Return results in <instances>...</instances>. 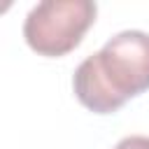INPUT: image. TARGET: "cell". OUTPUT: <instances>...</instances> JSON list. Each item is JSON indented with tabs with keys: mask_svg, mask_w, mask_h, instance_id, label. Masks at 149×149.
<instances>
[{
	"mask_svg": "<svg viewBox=\"0 0 149 149\" xmlns=\"http://www.w3.org/2000/svg\"><path fill=\"white\" fill-rule=\"evenodd\" d=\"M95 14L98 5L93 0H42L28 12L23 37L40 56L58 58L79 47Z\"/></svg>",
	"mask_w": 149,
	"mask_h": 149,
	"instance_id": "2",
	"label": "cell"
},
{
	"mask_svg": "<svg viewBox=\"0 0 149 149\" xmlns=\"http://www.w3.org/2000/svg\"><path fill=\"white\" fill-rule=\"evenodd\" d=\"M114 149H149V137L147 135H128L114 144Z\"/></svg>",
	"mask_w": 149,
	"mask_h": 149,
	"instance_id": "3",
	"label": "cell"
},
{
	"mask_svg": "<svg viewBox=\"0 0 149 149\" xmlns=\"http://www.w3.org/2000/svg\"><path fill=\"white\" fill-rule=\"evenodd\" d=\"M77 100L95 112H116L126 100L149 88V33L121 30L100 51L86 56L72 77Z\"/></svg>",
	"mask_w": 149,
	"mask_h": 149,
	"instance_id": "1",
	"label": "cell"
}]
</instances>
